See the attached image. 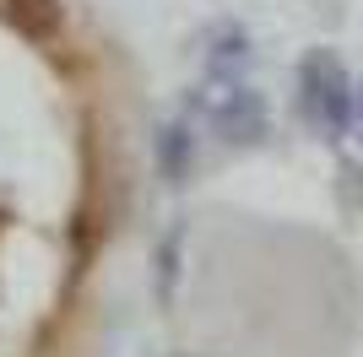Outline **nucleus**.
<instances>
[{"label": "nucleus", "mask_w": 363, "mask_h": 357, "mask_svg": "<svg viewBox=\"0 0 363 357\" xmlns=\"http://www.w3.org/2000/svg\"><path fill=\"white\" fill-rule=\"evenodd\" d=\"M98 238H104V222H98V217H76L71 222V260L76 266H87L92 254H98Z\"/></svg>", "instance_id": "nucleus-7"}, {"label": "nucleus", "mask_w": 363, "mask_h": 357, "mask_svg": "<svg viewBox=\"0 0 363 357\" xmlns=\"http://www.w3.org/2000/svg\"><path fill=\"white\" fill-rule=\"evenodd\" d=\"M190 114L228 147H260L272 135V103L266 92L239 81L233 71H206L201 87L190 92Z\"/></svg>", "instance_id": "nucleus-1"}, {"label": "nucleus", "mask_w": 363, "mask_h": 357, "mask_svg": "<svg viewBox=\"0 0 363 357\" xmlns=\"http://www.w3.org/2000/svg\"><path fill=\"white\" fill-rule=\"evenodd\" d=\"M201 55H206V71H239L255 55V38L244 22H206L201 28Z\"/></svg>", "instance_id": "nucleus-4"}, {"label": "nucleus", "mask_w": 363, "mask_h": 357, "mask_svg": "<svg viewBox=\"0 0 363 357\" xmlns=\"http://www.w3.org/2000/svg\"><path fill=\"white\" fill-rule=\"evenodd\" d=\"M179 276H184V222H168V233L157 238V254H152L157 303H174V298H179Z\"/></svg>", "instance_id": "nucleus-6"}, {"label": "nucleus", "mask_w": 363, "mask_h": 357, "mask_svg": "<svg viewBox=\"0 0 363 357\" xmlns=\"http://www.w3.org/2000/svg\"><path fill=\"white\" fill-rule=\"evenodd\" d=\"M6 16L28 44H49L65 28V0H6Z\"/></svg>", "instance_id": "nucleus-5"}, {"label": "nucleus", "mask_w": 363, "mask_h": 357, "mask_svg": "<svg viewBox=\"0 0 363 357\" xmlns=\"http://www.w3.org/2000/svg\"><path fill=\"white\" fill-rule=\"evenodd\" d=\"M298 114L320 135H331V141H342L358 125V87H352L347 65L331 49H303V60H298Z\"/></svg>", "instance_id": "nucleus-2"}, {"label": "nucleus", "mask_w": 363, "mask_h": 357, "mask_svg": "<svg viewBox=\"0 0 363 357\" xmlns=\"http://www.w3.org/2000/svg\"><path fill=\"white\" fill-rule=\"evenodd\" d=\"M358 119H363V87H358Z\"/></svg>", "instance_id": "nucleus-8"}, {"label": "nucleus", "mask_w": 363, "mask_h": 357, "mask_svg": "<svg viewBox=\"0 0 363 357\" xmlns=\"http://www.w3.org/2000/svg\"><path fill=\"white\" fill-rule=\"evenodd\" d=\"M152 163H157V178L179 190L184 178L196 174V135L184 119H163L157 135H152Z\"/></svg>", "instance_id": "nucleus-3"}]
</instances>
